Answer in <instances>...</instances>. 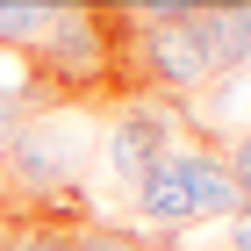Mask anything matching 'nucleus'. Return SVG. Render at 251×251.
<instances>
[{"instance_id": "1", "label": "nucleus", "mask_w": 251, "mask_h": 251, "mask_svg": "<svg viewBox=\"0 0 251 251\" xmlns=\"http://www.w3.org/2000/svg\"><path fill=\"white\" fill-rule=\"evenodd\" d=\"M100 151L94 108L86 100H58L15 129V144L0 151V179H7V201L29 194V201H79V179H86V158Z\"/></svg>"}, {"instance_id": "2", "label": "nucleus", "mask_w": 251, "mask_h": 251, "mask_svg": "<svg viewBox=\"0 0 251 251\" xmlns=\"http://www.w3.org/2000/svg\"><path fill=\"white\" fill-rule=\"evenodd\" d=\"M129 50H136V79H151V94L158 100H194L201 86H208V50H201V36H194V22H187V0H179L165 22H136L129 29Z\"/></svg>"}, {"instance_id": "3", "label": "nucleus", "mask_w": 251, "mask_h": 251, "mask_svg": "<svg viewBox=\"0 0 251 251\" xmlns=\"http://www.w3.org/2000/svg\"><path fill=\"white\" fill-rule=\"evenodd\" d=\"M179 108L173 100H158V94H136L115 108V122L100 129V165H108V179H122V187H136V179L151 173L158 158L179 144Z\"/></svg>"}, {"instance_id": "4", "label": "nucleus", "mask_w": 251, "mask_h": 251, "mask_svg": "<svg viewBox=\"0 0 251 251\" xmlns=\"http://www.w3.org/2000/svg\"><path fill=\"white\" fill-rule=\"evenodd\" d=\"M187 22L201 36V50H208L215 79L251 72V0H187Z\"/></svg>"}, {"instance_id": "5", "label": "nucleus", "mask_w": 251, "mask_h": 251, "mask_svg": "<svg viewBox=\"0 0 251 251\" xmlns=\"http://www.w3.org/2000/svg\"><path fill=\"white\" fill-rule=\"evenodd\" d=\"M179 173H187V194H194V223H223V215L244 208L230 165H223V144L208 136H179Z\"/></svg>"}, {"instance_id": "6", "label": "nucleus", "mask_w": 251, "mask_h": 251, "mask_svg": "<svg viewBox=\"0 0 251 251\" xmlns=\"http://www.w3.org/2000/svg\"><path fill=\"white\" fill-rule=\"evenodd\" d=\"M65 0H0V50H15L29 58L43 36H50V22H58Z\"/></svg>"}, {"instance_id": "7", "label": "nucleus", "mask_w": 251, "mask_h": 251, "mask_svg": "<svg viewBox=\"0 0 251 251\" xmlns=\"http://www.w3.org/2000/svg\"><path fill=\"white\" fill-rule=\"evenodd\" d=\"M0 251H79V244H72V223H58V215H15Z\"/></svg>"}, {"instance_id": "8", "label": "nucleus", "mask_w": 251, "mask_h": 251, "mask_svg": "<svg viewBox=\"0 0 251 251\" xmlns=\"http://www.w3.org/2000/svg\"><path fill=\"white\" fill-rule=\"evenodd\" d=\"M72 244H79V251H151L136 230H108V223H79Z\"/></svg>"}, {"instance_id": "9", "label": "nucleus", "mask_w": 251, "mask_h": 251, "mask_svg": "<svg viewBox=\"0 0 251 251\" xmlns=\"http://www.w3.org/2000/svg\"><path fill=\"white\" fill-rule=\"evenodd\" d=\"M223 165H230V179H237V194H244V208H251V129L223 144Z\"/></svg>"}, {"instance_id": "10", "label": "nucleus", "mask_w": 251, "mask_h": 251, "mask_svg": "<svg viewBox=\"0 0 251 251\" xmlns=\"http://www.w3.org/2000/svg\"><path fill=\"white\" fill-rule=\"evenodd\" d=\"M29 122V108H22V94H0V151L15 144V129Z\"/></svg>"}, {"instance_id": "11", "label": "nucleus", "mask_w": 251, "mask_h": 251, "mask_svg": "<svg viewBox=\"0 0 251 251\" xmlns=\"http://www.w3.org/2000/svg\"><path fill=\"white\" fill-rule=\"evenodd\" d=\"M7 223H15V201H7V194H0V237H7Z\"/></svg>"}]
</instances>
